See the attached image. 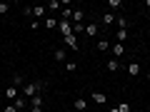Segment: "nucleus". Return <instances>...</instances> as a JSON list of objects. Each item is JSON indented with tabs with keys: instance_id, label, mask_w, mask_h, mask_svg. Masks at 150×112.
I'll return each mask as SVG.
<instances>
[{
	"instance_id": "nucleus-5",
	"label": "nucleus",
	"mask_w": 150,
	"mask_h": 112,
	"mask_svg": "<svg viewBox=\"0 0 150 112\" xmlns=\"http://www.w3.org/2000/svg\"><path fill=\"white\" fill-rule=\"evenodd\" d=\"M105 100L108 97L103 95V92H93V102H95V105H105Z\"/></svg>"
},
{
	"instance_id": "nucleus-1",
	"label": "nucleus",
	"mask_w": 150,
	"mask_h": 112,
	"mask_svg": "<svg viewBox=\"0 0 150 112\" xmlns=\"http://www.w3.org/2000/svg\"><path fill=\"white\" fill-rule=\"evenodd\" d=\"M40 90H43V82H28V85H23V97H35L40 95Z\"/></svg>"
},
{
	"instance_id": "nucleus-24",
	"label": "nucleus",
	"mask_w": 150,
	"mask_h": 112,
	"mask_svg": "<svg viewBox=\"0 0 150 112\" xmlns=\"http://www.w3.org/2000/svg\"><path fill=\"white\" fill-rule=\"evenodd\" d=\"M13 105H15V107H18V110H20V107H25V97H18V100H15V102H13Z\"/></svg>"
},
{
	"instance_id": "nucleus-2",
	"label": "nucleus",
	"mask_w": 150,
	"mask_h": 112,
	"mask_svg": "<svg viewBox=\"0 0 150 112\" xmlns=\"http://www.w3.org/2000/svg\"><path fill=\"white\" fill-rule=\"evenodd\" d=\"M58 30H60L63 37H70V35H73V25H70V20H60L58 22Z\"/></svg>"
},
{
	"instance_id": "nucleus-11",
	"label": "nucleus",
	"mask_w": 150,
	"mask_h": 112,
	"mask_svg": "<svg viewBox=\"0 0 150 112\" xmlns=\"http://www.w3.org/2000/svg\"><path fill=\"white\" fill-rule=\"evenodd\" d=\"M5 97L15 102V100H18V92H15V87H8V90H5Z\"/></svg>"
},
{
	"instance_id": "nucleus-17",
	"label": "nucleus",
	"mask_w": 150,
	"mask_h": 112,
	"mask_svg": "<svg viewBox=\"0 0 150 112\" xmlns=\"http://www.w3.org/2000/svg\"><path fill=\"white\" fill-rule=\"evenodd\" d=\"M63 20H73V10H70V8L63 10Z\"/></svg>"
},
{
	"instance_id": "nucleus-19",
	"label": "nucleus",
	"mask_w": 150,
	"mask_h": 112,
	"mask_svg": "<svg viewBox=\"0 0 150 112\" xmlns=\"http://www.w3.org/2000/svg\"><path fill=\"white\" fill-rule=\"evenodd\" d=\"M55 60L63 62V60H65V50H55Z\"/></svg>"
},
{
	"instance_id": "nucleus-16",
	"label": "nucleus",
	"mask_w": 150,
	"mask_h": 112,
	"mask_svg": "<svg viewBox=\"0 0 150 112\" xmlns=\"http://www.w3.org/2000/svg\"><path fill=\"white\" fill-rule=\"evenodd\" d=\"M98 50H103V52H105V50H110V45H108V40H98Z\"/></svg>"
},
{
	"instance_id": "nucleus-20",
	"label": "nucleus",
	"mask_w": 150,
	"mask_h": 112,
	"mask_svg": "<svg viewBox=\"0 0 150 112\" xmlns=\"http://www.w3.org/2000/svg\"><path fill=\"white\" fill-rule=\"evenodd\" d=\"M118 110H120V112H130V110H133V107H130L128 102H120V105H118Z\"/></svg>"
},
{
	"instance_id": "nucleus-9",
	"label": "nucleus",
	"mask_w": 150,
	"mask_h": 112,
	"mask_svg": "<svg viewBox=\"0 0 150 112\" xmlns=\"http://www.w3.org/2000/svg\"><path fill=\"white\" fill-rule=\"evenodd\" d=\"M85 107H88V102L83 100V97H78V100H75V110H78V112H83Z\"/></svg>"
},
{
	"instance_id": "nucleus-13",
	"label": "nucleus",
	"mask_w": 150,
	"mask_h": 112,
	"mask_svg": "<svg viewBox=\"0 0 150 112\" xmlns=\"http://www.w3.org/2000/svg\"><path fill=\"white\" fill-rule=\"evenodd\" d=\"M128 72H130V75L135 77V75L140 72V65H138V62H130V65H128Z\"/></svg>"
},
{
	"instance_id": "nucleus-15",
	"label": "nucleus",
	"mask_w": 150,
	"mask_h": 112,
	"mask_svg": "<svg viewBox=\"0 0 150 112\" xmlns=\"http://www.w3.org/2000/svg\"><path fill=\"white\" fill-rule=\"evenodd\" d=\"M83 18H85V15H83V10H75L73 13V22H83Z\"/></svg>"
},
{
	"instance_id": "nucleus-12",
	"label": "nucleus",
	"mask_w": 150,
	"mask_h": 112,
	"mask_svg": "<svg viewBox=\"0 0 150 112\" xmlns=\"http://www.w3.org/2000/svg\"><path fill=\"white\" fill-rule=\"evenodd\" d=\"M45 10H48V5H45V8H43V5H35V10H33V13H35V20H38V18H43Z\"/></svg>"
},
{
	"instance_id": "nucleus-26",
	"label": "nucleus",
	"mask_w": 150,
	"mask_h": 112,
	"mask_svg": "<svg viewBox=\"0 0 150 112\" xmlns=\"http://www.w3.org/2000/svg\"><path fill=\"white\" fill-rule=\"evenodd\" d=\"M8 10H10V5H8V3H0V15H5Z\"/></svg>"
},
{
	"instance_id": "nucleus-23",
	"label": "nucleus",
	"mask_w": 150,
	"mask_h": 112,
	"mask_svg": "<svg viewBox=\"0 0 150 112\" xmlns=\"http://www.w3.org/2000/svg\"><path fill=\"white\" fill-rule=\"evenodd\" d=\"M60 5H63V3H58V0H50V3H48V10H55V8H60Z\"/></svg>"
},
{
	"instance_id": "nucleus-8",
	"label": "nucleus",
	"mask_w": 150,
	"mask_h": 112,
	"mask_svg": "<svg viewBox=\"0 0 150 112\" xmlns=\"http://www.w3.org/2000/svg\"><path fill=\"white\" fill-rule=\"evenodd\" d=\"M108 70H110V72H118V70H120V62H118L115 57H112L110 62H108Z\"/></svg>"
},
{
	"instance_id": "nucleus-25",
	"label": "nucleus",
	"mask_w": 150,
	"mask_h": 112,
	"mask_svg": "<svg viewBox=\"0 0 150 112\" xmlns=\"http://www.w3.org/2000/svg\"><path fill=\"white\" fill-rule=\"evenodd\" d=\"M108 5H110V8H115V10H118V8L123 5V3H120V0H108Z\"/></svg>"
},
{
	"instance_id": "nucleus-27",
	"label": "nucleus",
	"mask_w": 150,
	"mask_h": 112,
	"mask_svg": "<svg viewBox=\"0 0 150 112\" xmlns=\"http://www.w3.org/2000/svg\"><path fill=\"white\" fill-rule=\"evenodd\" d=\"M75 67H78L75 62H65V70H68V72H75Z\"/></svg>"
},
{
	"instance_id": "nucleus-22",
	"label": "nucleus",
	"mask_w": 150,
	"mask_h": 112,
	"mask_svg": "<svg viewBox=\"0 0 150 112\" xmlns=\"http://www.w3.org/2000/svg\"><path fill=\"white\" fill-rule=\"evenodd\" d=\"M125 37H128V30H118V43H120V45H123Z\"/></svg>"
},
{
	"instance_id": "nucleus-28",
	"label": "nucleus",
	"mask_w": 150,
	"mask_h": 112,
	"mask_svg": "<svg viewBox=\"0 0 150 112\" xmlns=\"http://www.w3.org/2000/svg\"><path fill=\"white\" fill-rule=\"evenodd\" d=\"M13 85H23V75H15L13 77Z\"/></svg>"
},
{
	"instance_id": "nucleus-7",
	"label": "nucleus",
	"mask_w": 150,
	"mask_h": 112,
	"mask_svg": "<svg viewBox=\"0 0 150 112\" xmlns=\"http://www.w3.org/2000/svg\"><path fill=\"white\" fill-rule=\"evenodd\" d=\"M63 40H65V43H68L73 50H78V37H75V35H70V37H63Z\"/></svg>"
},
{
	"instance_id": "nucleus-4",
	"label": "nucleus",
	"mask_w": 150,
	"mask_h": 112,
	"mask_svg": "<svg viewBox=\"0 0 150 112\" xmlns=\"http://www.w3.org/2000/svg\"><path fill=\"white\" fill-rule=\"evenodd\" d=\"M98 30H100V27H98L95 22H90V25H85V35H88V37H95V35H98Z\"/></svg>"
},
{
	"instance_id": "nucleus-18",
	"label": "nucleus",
	"mask_w": 150,
	"mask_h": 112,
	"mask_svg": "<svg viewBox=\"0 0 150 112\" xmlns=\"http://www.w3.org/2000/svg\"><path fill=\"white\" fill-rule=\"evenodd\" d=\"M45 27H58V22H55V18H45Z\"/></svg>"
},
{
	"instance_id": "nucleus-29",
	"label": "nucleus",
	"mask_w": 150,
	"mask_h": 112,
	"mask_svg": "<svg viewBox=\"0 0 150 112\" xmlns=\"http://www.w3.org/2000/svg\"><path fill=\"white\" fill-rule=\"evenodd\" d=\"M5 112H18V107H15V105H13V102H10V105L5 107Z\"/></svg>"
},
{
	"instance_id": "nucleus-14",
	"label": "nucleus",
	"mask_w": 150,
	"mask_h": 112,
	"mask_svg": "<svg viewBox=\"0 0 150 112\" xmlns=\"http://www.w3.org/2000/svg\"><path fill=\"white\" fill-rule=\"evenodd\" d=\"M78 32H85V25L83 22H75L73 25V35H78Z\"/></svg>"
},
{
	"instance_id": "nucleus-10",
	"label": "nucleus",
	"mask_w": 150,
	"mask_h": 112,
	"mask_svg": "<svg viewBox=\"0 0 150 112\" xmlns=\"http://www.w3.org/2000/svg\"><path fill=\"white\" fill-rule=\"evenodd\" d=\"M112 22H115V15L112 13H105L103 15V25H112Z\"/></svg>"
},
{
	"instance_id": "nucleus-6",
	"label": "nucleus",
	"mask_w": 150,
	"mask_h": 112,
	"mask_svg": "<svg viewBox=\"0 0 150 112\" xmlns=\"http://www.w3.org/2000/svg\"><path fill=\"white\" fill-rule=\"evenodd\" d=\"M110 50H112V55H115V60H118L120 55L125 52V48H123V45H120V43H115V48H110Z\"/></svg>"
},
{
	"instance_id": "nucleus-21",
	"label": "nucleus",
	"mask_w": 150,
	"mask_h": 112,
	"mask_svg": "<svg viewBox=\"0 0 150 112\" xmlns=\"http://www.w3.org/2000/svg\"><path fill=\"white\" fill-rule=\"evenodd\" d=\"M125 27H128V20L125 18H118V30H125Z\"/></svg>"
},
{
	"instance_id": "nucleus-3",
	"label": "nucleus",
	"mask_w": 150,
	"mask_h": 112,
	"mask_svg": "<svg viewBox=\"0 0 150 112\" xmlns=\"http://www.w3.org/2000/svg\"><path fill=\"white\" fill-rule=\"evenodd\" d=\"M30 112H43V97L40 95H35L30 100Z\"/></svg>"
},
{
	"instance_id": "nucleus-30",
	"label": "nucleus",
	"mask_w": 150,
	"mask_h": 112,
	"mask_svg": "<svg viewBox=\"0 0 150 112\" xmlns=\"http://www.w3.org/2000/svg\"><path fill=\"white\" fill-rule=\"evenodd\" d=\"M110 112H120V110H118V107H112V110H110Z\"/></svg>"
}]
</instances>
